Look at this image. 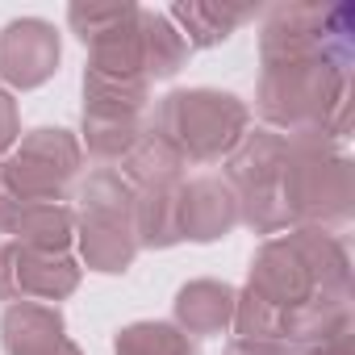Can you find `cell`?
Returning a JSON list of instances; mask_svg holds the SVG:
<instances>
[{
    "label": "cell",
    "instance_id": "d6986e66",
    "mask_svg": "<svg viewBox=\"0 0 355 355\" xmlns=\"http://www.w3.org/2000/svg\"><path fill=\"white\" fill-rule=\"evenodd\" d=\"M88 71L101 76H125V80H146L142 67V38H138V13L109 30L105 38L88 42Z\"/></svg>",
    "mask_w": 355,
    "mask_h": 355
},
{
    "label": "cell",
    "instance_id": "ac0fdd59",
    "mask_svg": "<svg viewBox=\"0 0 355 355\" xmlns=\"http://www.w3.org/2000/svg\"><path fill=\"white\" fill-rule=\"evenodd\" d=\"M13 243L46 255H67V247L76 243V214L67 205H26L13 226Z\"/></svg>",
    "mask_w": 355,
    "mask_h": 355
},
{
    "label": "cell",
    "instance_id": "30bf717a",
    "mask_svg": "<svg viewBox=\"0 0 355 355\" xmlns=\"http://www.w3.org/2000/svg\"><path fill=\"white\" fill-rule=\"evenodd\" d=\"M63 46L51 21L42 17H17L0 30V80L5 88H42L59 71Z\"/></svg>",
    "mask_w": 355,
    "mask_h": 355
},
{
    "label": "cell",
    "instance_id": "9a60e30c",
    "mask_svg": "<svg viewBox=\"0 0 355 355\" xmlns=\"http://www.w3.org/2000/svg\"><path fill=\"white\" fill-rule=\"evenodd\" d=\"M134 239L138 251H163L184 243L180 239V184H163V189H134Z\"/></svg>",
    "mask_w": 355,
    "mask_h": 355
},
{
    "label": "cell",
    "instance_id": "52a82bcc",
    "mask_svg": "<svg viewBox=\"0 0 355 355\" xmlns=\"http://www.w3.org/2000/svg\"><path fill=\"white\" fill-rule=\"evenodd\" d=\"M284 155L288 138L259 125L239 138V146L226 155V175L222 180L239 197V222H247L255 234H284L293 230L284 193H280V175H284Z\"/></svg>",
    "mask_w": 355,
    "mask_h": 355
},
{
    "label": "cell",
    "instance_id": "ba28073f",
    "mask_svg": "<svg viewBox=\"0 0 355 355\" xmlns=\"http://www.w3.org/2000/svg\"><path fill=\"white\" fill-rule=\"evenodd\" d=\"M84 163V146L63 125H38L17 138V146L0 159V175L30 205H63Z\"/></svg>",
    "mask_w": 355,
    "mask_h": 355
},
{
    "label": "cell",
    "instance_id": "5b68a950",
    "mask_svg": "<svg viewBox=\"0 0 355 355\" xmlns=\"http://www.w3.org/2000/svg\"><path fill=\"white\" fill-rule=\"evenodd\" d=\"M71 214H76L80 259L92 272L121 276L138 255L134 189L125 184V175L113 171V167H92L76 189V209Z\"/></svg>",
    "mask_w": 355,
    "mask_h": 355
},
{
    "label": "cell",
    "instance_id": "2e32d148",
    "mask_svg": "<svg viewBox=\"0 0 355 355\" xmlns=\"http://www.w3.org/2000/svg\"><path fill=\"white\" fill-rule=\"evenodd\" d=\"M184 155L175 150L163 134L146 130L130 155L121 159V175H125V184L130 189H163V184H184Z\"/></svg>",
    "mask_w": 355,
    "mask_h": 355
},
{
    "label": "cell",
    "instance_id": "7a4b0ae2",
    "mask_svg": "<svg viewBox=\"0 0 355 355\" xmlns=\"http://www.w3.org/2000/svg\"><path fill=\"white\" fill-rule=\"evenodd\" d=\"M255 109L276 134H326L338 142L351 125V63L305 59L263 67Z\"/></svg>",
    "mask_w": 355,
    "mask_h": 355
},
{
    "label": "cell",
    "instance_id": "cb8c5ba5",
    "mask_svg": "<svg viewBox=\"0 0 355 355\" xmlns=\"http://www.w3.org/2000/svg\"><path fill=\"white\" fill-rule=\"evenodd\" d=\"M230 330H234V338H284V313L272 309L268 301H259L251 288H243L234 301Z\"/></svg>",
    "mask_w": 355,
    "mask_h": 355
},
{
    "label": "cell",
    "instance_id": "603a6c76",
    "mask_svg": "<svg viewBox=\"0 0 355 355\" xmlns=\"http://www.w3.org/2000/svg\"><path fill=\"white\" fill-rule=\"evenodd\" d=\"M134 13H138V5H130V0H76L67 9V26L88 46V42L105 38L109 30H117L121 21H130Z\"/></svg>",
    "mask_w": 355,
    "mask_h": 355
},
{
    "label": "cell",
    "instance_id": "277c9868",
    "mask_svg": "<svg viewBox=\"0 0 355 355\" xmlns=\"http://www.w3.org/2000/svg\"><path fill=\"white\" fill-rule=\"evenodd\" d=\"M251 130V109L222 88H175L155 109V134H163L184 163H218Z\"/></svg>",
    "mask_w": 355,
    "mask_h": 355
},
{
    "label": "cell",
    "instance_id": "8fae6325",
    "mask_svg": "<svg viewBox=\"0 0 355 355\" xmlns=\"http://www.w3.org/2000/svg\"><path fill=\"white\" fill-rule=\"evenodd\" d=\"M0 347H5V355H84L67 338L59 305H38V301H17L5 309Z\"/></svg>",
    "mask_w": 355,
    "mask_h": 355
},
{
    "label": "cell",
    "instance_id": "d4e9b609",
    "mask_svg": "<svg viewBox=\"0 0 355 355\" xmlns=\"http://www.w3.org/2000/svg\"><path fill=\"white\" fill-rule=\"evenodd\" d=\"M17 138H21V113H17L13 92L0 84V159H5V155L17 146Z\"/></svg>",
    "mask_w": 355,
    "mask_h": 355
},
{
    "label": "cell",
    "instance_id": "83f0119b",
    "mask_svg": "<svg viewBox=\"0 0 355 355\" xmlns=\"http://www.w3.org/2000/svg\"><path fill=\"white\" fill-rule=\"evenodd\" d=\"M355 330H347V334H334V338H326V343H318V347H309V351H301V355H355Z\"/></svg>",
    "mask_w": 355,
    "mask_h": 355
},
{
    "label": "cell",
    "instance_id": "ffe728a7",
    "mask_svg": "<svg viewBox=\"0 0 355 355\" xmlns=\"http://www.w3.org/2000/svg\"><path fill=\"white\" fill-rule=\"evenodd\" d=\"M142 134H146L142 117H130V113H88L84 109V142L80 146H88V155L101 167H109V163H121Z\"/></svg>",
    "mask_w": 355,
    "mask_h": 355
},
{
    "label": "cell",
    "instance_id": "9c48e42d",
    "mask_svg": "<svg viewBox=\"0 0 355 355\" xmlns=\"http://www.w3.org/2000/svg\"><path fill=\"white\" fill-rule=\"evenodd\" d=\"M84 268L71 255H46V251H30L17 243L0 247V301H38V305H55L67 301L80 288Z\"/></svg>",
    "mask_w": 355,
    "mask_h": 355
},
{
    "label": "cell",
    "instance_id": "4316f807",
    "mask_svg": "<svg viewBox=\"0 0 355 355\" xmlns=\"http://www.w3.org/2000/svg\"><path fill=\"white\" fill-rule=\"evenodd\" d=\"M26 205H30V201H21V197L9 189V180L0 175V234H13V226H17V218H21Z\"/></svg>",
    "mask_w": 355,
    "mask_h": 355
},
{
    "label": "cell",
    "instance_id": "4fadbf2b",
    "mask_svg": "<svg viewBox=\"0 0 355 355\" xmlns=\"http://www.w3.org/2000/svg\"><path fill=\"white\" fill-rule=\"evenodd\" d=\"M255 17L251 5H230V0H175L167 9V21L180 30L189 51L222 46L230 34H239Z\"/></svg>",
    "mask_w": 355,
    "mask_h": 355
},
{
    "label": "cell",
    "instance_id": "e0dca14e",
    "mask_svg": "<svg viewBox=\"0 0 355 355\" xmlns=\"http://www.w3.org/2000/svg\"><path fill=\"white\" fill-rule=\"evenodd\" d=\"M138 38H142V67H146V80H171L189 63V42L180 38L167 21V13L159 9H138Z\"/></svg>",
    "mask_w": 355,
    "mask_h": 355
},
{
    "label": "cell",
    "instance_id": "5bb4252c",
    "mask_svg": "<svg viewBox=\"0 0 355 355\" xmlns=\"http://www.w3.org/2000/svg\"><path fill=\"white\" fill-rule=\"evenodd\" d=\"M234 301H239V288H230L222 280H189L171 301L175 305V326L189 338L226 334L230 322H234Z\"/></svg>",
    "mask_w": 355,
    "mask_h": 355
},
{
    "label": "cell",
    "instance_id": "8992f818",
    "mask_svg": "<svg viewBox=\"0 0 355 355\" xmlns=\"http://www.w3.org/2000/svg\"><path fill=\"white\" fill-rule=\"evenodd\" d=\"M355 46V13L351 5H276L259 30V63H305V59H334L351 63Z\"/></svg>",
    "mask_w": 355,
    "mask_h": 355
},
{
    "label": "cell",
    "instance_id": "484cf974",
    "mask_svg": "<svg viewBox=\"0 0 355 355\" xmlns=\"http://www.w3.org/2000/svg\"><path fill=\"white\" fill-rule=\"evenodd\" d=\"M226 355H297L284 338H230Z\"/></svg>",
    "mask_w": 355,
    "mask_h": 355
},
{
    "label": "cell",
    "instance_id": "7402d4cb",
    "mask_svg": "<svg viewBox=\"0 0 355 355\" xmlns=\"http://www.w3.org/2000/svg\"><path fill=\"white\" fill-rule=\"evenodd\" d=\"M113 355H201L175 322H130L113 338Z\"/></svg>",
    "mask_w": 355,
    "mask_h": 355
},
{
    "label": "cell",
    "instance_id": "6da1fadb",
    "mask_svg": "<svg viewBox=\"0 0 355 355\" xmlns=\"http://www.w3.org/2000/svg\"><path fill=\"white\" fill-rule=\"evenodd\" d=\"M247 288L280 313L313 297H351L347 243L318 226H293L288 234H276L255 251Z\"/></svg>",
    "mask_w": 355,
    "mask_h": 355
},
{
    "label": "cell",
    "instance_id": "3957f363",
    "mask_svg": "<svg viewBox=\"0 0 355 355\" xmlns=\"http://www.w3.org/2000/svg\"><path fill=\"white\" fill-rule=\"evenodd\" d=\"M284 175L280 193L293 226H343L355 209V180H351V159L338 150L326 134H284Z\"/></svg>",
    "mask_w": 355,
    "mask_h": 355
},
{
    "label": "cell",
    "instance_id": "44dd1931",
    "mask_svg": "<svg viewBox=\"0 0 355 355\" xmlns=\"http://www.w3.org/2000/svg\"><path fill=\"white\" fill-rule=\"evenodd\" d=\"M146 101H150V80L84 71V109L88 113H130V117H142Z\"/></svg>",
    "mask_w": 355,
    "mask_h": 355
},
{
    "label": "cell",
    "instance_id": "7c38bea8",
    "mask_svg": "<svg viewBox=\"0 0 355 355\" xmlns=\"http://www.w3.org/2000/svg\"><path fill=\"white\" fill-rule=\"evenodd\" d=\"M239 226V197L222 175H197L180 184V239L218 243Z\"/></svg>",
    "mask_w": 355,
    "mask_h": 355
}]
</instances>
